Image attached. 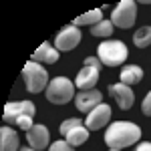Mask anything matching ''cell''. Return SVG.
I'll use <instances>...</instances> for the list:
<instances>
[{
    "mask_svg": "<svg viewBox=\"0 0 151 151\" xmlns=\"http://www.w3.org/2000/svg\"><path fill=\"white\" fill-rule=\"evenodd\" d=\"M141 139V127L129 121H117L111 123L105 133V143L109 149H125L135 145Z\"/></svg>",
    "mask_w": 151,
    "mask_h": 151,
    "instance_id": "cell-1",
    "label": "cell"
},
{
    "mask_svg": "<svg viewBox=\"0 0 151 151\" xmlns=\"http://www.w3.org/2000/svg\"><path fill=\"white\" fill-rule=\"evenodd\" d=\"M97 57L105 67H119L127 60L129 50L121 40H105L97 48Z\"/></svg>",
    "mask_w": 151,
    "mask_h": 151,
    "instance_id": "cell-2",
    "label": "cell"
},
{
    "mask_svg": "<svg viewBox=\"0 0 151 151\" xmlns=\"http://www.w3.org/2000/svg\"><path fill=\"white\" fill-rule=\"evenodd\" d=\"M22 79L24 85H26V91L28 93H40V91H47L48 87V73L45 70V67L40 63H35V60H28L24 65L22 70Z\"/></svg>",
    "mask_w": 151,
    "mask_h": 151,
    "instance_id": "cell-3",
    "label": "cell"
},
{
    "mask_svg": "<svg viewBox=\"0 0 151 151\" xmlns=\"http://www.w3.org/2000/svg\"><path fill=\"white\" fill-rule=\"evenodd\" d=\"M45 95H47L48 103L67 105L75 99V83H70V79H67V77H57L48 83Z\"/></svg>",
    "mask_w": 151,
    "mask_h": 151,
    "instance_id": "cell-4",
    "label": "cell"
},
{
    "mask_svg": "<svg viewBox=\"0 0 151 151\" xmlns=\"http://www.w3.org/2000/svg\"><path fill=\"white\" fill-rule=\"evenodd\" d=\"M137 20V4L133 0H121L111 12V22L119 28H131Z\"/></svg>",
    "mask_w": 151,
    "mask_h": 151,
    "instance_id": "cell-5",
    "label": "cell"
},
{
    "mask_svg": "<svg viewBox=\"0 0 151 151\" xmlns=\"http://www.w3.org/2000/svg\"><path fill=\"white\" fill-rule=\"evenodd\" d=\"M35 113H36V107L32 101H10L4 107V117L2 119H4L6 125H16L20 117L24 115L35 117Z\"/></svg>",
    "mask_w": 151,
    "mask_h": 151,
    "instance_id": "cell-6",
    "label": "cell"
},
{
    "mask_svg": "<svg viewBox=\"0 0 151 151\" xmlns=\"http://www.w3.org/2000/svg\"><path fill=\"white\" fill-rule=\"evenodd\" d=\"M81 38H83L81 28H77L75 24H69V26H65L57 35V38H55V48H57L58 52H69V50L79 47Z\"/></svg>",
    "mask_w": 151,
    "mask_h": 151,
    "instance_id": "cell-7",
    "label": "cell"
},
{
    "mask_svg": "<svg viewBox=\"0 0 151 151\" xmlns=\"http://www.w3.org/2000/svg\"><path fill=\"white\" fill-rule=\"evenodd\" d=\"M103 103V95L99 93L97 89H89V91H81V93L75 95V105H77V109L81 111V113H91L95 107H99V105Z\"/></svg>",
    "mask_w": 151,
    "mask_h": 151,
    "instance_id": "cell-8",
    "label": "cell"
},
{
    "mask_svg": "<svg viewBox=\"0 0 151 151\" xmlns=\"http://www.w3.org/2000/svg\"><path fill=\"white\" fill-rule=\"evenodd\" d=\"M109 95L117 101V105H119L121 111H129V109L133 107V103H135V93H133V89L127 87V85H123V83L111 85V87H109Z\"/></svg>",
    "mask_w": 151,
    "mask_h": 151,
    "instance_id": "cell-9",
    "label": "cell"
},
{
    "mask_svg": "<svg viewBox=\"0 0 151 151\" xmlns=\"http://www.w3.org/2000/svg\"><path fill=\"white\" fill-rule=\"evenodd\" d=\"M109 119H111V107L109 105L101 103L99 107H95L93 111L87 115L85 119V125L89 131H97V129H103L107 123H109Z\"/></svg>",
    "mask_w": 151,
    "mask_h": 151,
    "instance_id": "cell-10",
    "label": "cell"
},
{
    "mask_svg": "<svg viewBox=\"0 0 151 151\" xmlns=\"http://www.w3.org/2000/svg\"><path fill=\"white\" fill-rule=\"evenodd\" d=\"M26 139H28V145L36 151H42L47 147H50L48 145L50 135H48V129L45 125H35L30 131H26Z\"/></svg>",
    "mask_w": 151,
    "mask_h": 151,
    "instance_id": "cell-11",
    "label": "cell"
},
{
    "mask_svg": "<svg viewBox=\"0 0 151 151\" xmlns=\"http://www.w3.org/2000/svg\"><path fill=\"white\" fill-rule=\"evenodd\" d=\"M58 50L57 48H52V45L50 42H42L40 47L35 50V55L30 57V60H35V63H40V65H55L58 60Z\"/></svg>",
    "mask_w": 151,
    "mask_h": 151,
    "instance_id": "cell-12",
    "label": "cell"
},
{
    "mask_svg": "<svg viewBox=\"0 0 151 151\" xmlns=\"http://www.w3.org/2000/svg\"><path fill=\"white\" fill-rule=\"evenodd\" d=\"M99 81V69H93V67H83L75 79V87H79L81 91H89L93 89Z\"/></svg>",
    "mask_w": 151,
    "mask_h": 151,
    "instance_id": "cell-13",
    "label": "cell"
},
{
    "mask_svg": "<svg viewBox=\"0 0 151 151\" xmlns=\"http://www.w3.org/2000/svg\"><path fill=\"white\" fill-rule=\"evenodd\" d=\"M0 151H20V139L16 131L6 125L0 129Z\"/></svg>",
    "mask_w": 151,
    "mask_h": 151,
    "instance_id": "cell-14",
    "label": "cell"
},
{
    "mask_svg": "<svg viewBox=\"0 0 151 151\" xmlns=\"http://www.w3.org/2000/svg\"><path fill=\"white\" fill-rule=\"evenodd\" d=\"M141 79H143V69L137 65H127V67L121 69V83L123 85L133 87V85L141 83Z\"/></svg>",
    "mask_w": 151,
    "mask_h": 151,
    "instance_id": "cell-15",
    "label": "cell"
},
{
    "mask_svg": "<svg viewBox=\"0 0 151 151\" xmlns=\"http://www.w3.org/2000/svg\"><path fill=\"white\" fill-rule=\"evenodd\" d=\"M101 20H105L103 10H101V8H95V10H89V12H85V14H81V16H77L73 24H75L77 28H81V26H91V28H93L95 24H99Z\"/></svg>",
    "mask_w": 151,
    "mask_h": 151,
    "instance_id": "cell-16",
    "label": "cell"
},
{
    "mask_svg": "<svg viewBox=\"0 0 151 151\" xmlns=\"http://www.w3.org/2000/svg\"><path fill=\"white\" fill-rule=\"evenodd\" d=\"M87 139H89V129L85 127V125L70 129L69 133L65 135V141L69 145H73V147H81L83 143H87Z\"/></svg>",
    "mask_w": 151,
    "mask_h": 151,
    "instance_id": "cell-17",
    "label": "cell"
},
{
    "mask_svg": "<svg viewBox=\"0 0 151 151\" xmlns=\"http://www.w3.org/2000/svg\"><path fill=\"white\" fill-rule=\"evenodd\" d=\"M133 42L137 48H147L151 47V26H141L133 35Z\"/></svg>",
    "mask_w": 151,
    "mask_h": 151,
    "instance_id": "cell-18",
    "label": "cell"
},
{
    "mask_svg": "<svg viewBox=\"0 0 151 151\" xmlns=\"http://www.w3.org/2000/svg\"><path fill=\"white\" fill-rule=\"evenodd\" d=\"M113 22L111 20H101L99 24H95L93 28H91V35L93 36H99V38H109V36L113 35Z\"/></svg>",
    "mask_w": 151,
    "mask_h": 151,
    "instance_id": "cell-19",
    "label": "cell"
},
{
    "mask_svg": "<svg viewBox=\"0 0 151 151\" xmlns=\"http://www.w3.org/2000/svg\"><path fill=\"white\" fill-rule=\"evenodd\" d=\"M83 123H85V119H77V117H70V119H67V121H63V123H60V135H67L70 129L81 127Z\"/></svg>",
    "mask_w": 151,
    "mask_h": 151,
    "instance_id": "cell-20",
    "label": "cell"
},
{
    "mask_svg": "<svg viewBox=\"0 0 151 151\" xmlns=\"http://www.w3.org/2000/svg\"><path fill=\"white\" fill-rule=\"evenodd\" d=\"M48 151H75V147H73V145H69L67 141L63 139V141H55V143L48 147Z\"/></svg>",
    "mask_w": 151,
    "mask_h": 151,
    "instance_id": "cell-21",
    "label": "cell"
},
{
    "mask_svg": "<svg viewBox=\"0 0 151 151\" xmlns=\"http://www.w3.org/2000/svg\"><path fill=\"white\" fill-rule=\"evenodd\" d=\"M16 125H18V127L22 129V131H30V129L35 127V123H32V117H30V115H24V117H20Z\"/></svg>",
    "mask_w": 151,
    "mask_h": 151,
    "instance_id": "cell-22",
    "label": "cell"
},
{
    "mask_svg": "<svg viewBox=\"0 0 151 151\" xmlns=\"http://www.w3.org/2000/svg\"><path fill=\"white\" fill-rule=\"evenodd\" d=\"M141 111H143L145 117H151V91L145 95V99H143V103H141Z\"/></svg>",
    "mask_w": 151,
    "mask_h": 151,
    "instance_id": "cell-23",
    "label": "cell"
},
{
    "mask_svg": "<svg viewBox=\"0 0 151 151\" xmlns=\"http://www.w3.org/2000/svg\"><path fill=\"white\" fill-rule=\"evenodd\" d=\"M85 67H93V69H99V70H101L103 63L99 60V57H87V58H85Z\"/></svg>",
    "mask_w": 151,
    "mask_h": 151,
    "instance_id": "cell-24",
    "label": "cell"
},
{
    "mask_svg": "<svg viewBox=\"0 0 151 151\" xmlns=\"http://www.w3.org/2000/svg\"><path fill=\"white\" fill-rule=\"evenodd\" d=\"M135 151H151V143H149V141H143V143L137 145V149H135Z\"/></svg>",
    "mask_w": 151,
    "mask_h": 151,
    "instance_id": "cell-25",
    "label": "cell"
},
{
    "mask_svg": "<svg viewBox=\"0 0 151 151\" xmlns=\"http://www.w3.org/2000/svg\"><path fill=\"white\" fill-rule=\"evenodd\" d=\"M20 151H36V149H32V147L28 145V147H22V149H20Z\"/></svg>",
    "mask_w": 151,
    "mask_h": 151,
    "instance_id": "cell-26",
    "label": "cell"
},
{
    "mask_svg": "<svg viewBox=\"0 0 151 151\" xmlns=\"http://www.w3.org/2000/svg\"><path fill=\"white\" fill-rule=\"evenodd\" d=\"M111 151H121V149H111Z\"/></svg>",
    "mask_w": 151,
    "mask_h": 151,
    "instance_id": "cell-27",
    "label": "cell"
}]
</instances>
